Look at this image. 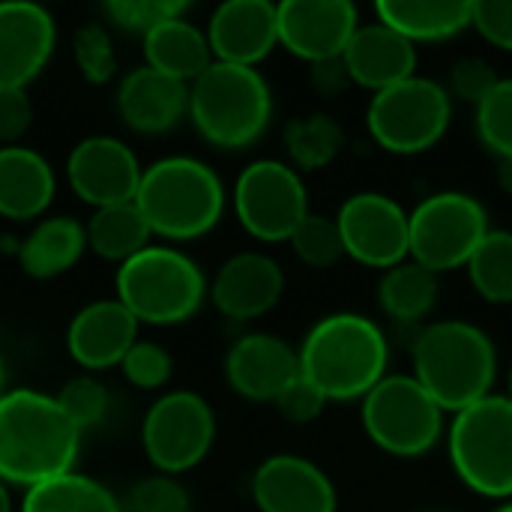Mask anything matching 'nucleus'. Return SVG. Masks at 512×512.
<instances>
[{
  "label": "nucleus",
  "mask_w": 512,
  "mask_h": 512,
  "mask_svg": "<svg viewBox=\"0 0 512 512\" xmlns=\"http://www.w3.org/2000/svg\"><path fill=\"white\" fill-rule=\"evenodd\" d=\"M231 201L243 231L261 243H288L312 213L300 171L282 159L249 162L234 183Z\"/></svg>",
  "instance_id": "nucleus-11"
},
{
  "label": "nucleus",
  "mask_w": 512,
  "mask_h": 512,
  "mask_svg": "<svg viewBox=\"0 0 512 512\" xmlns=\"http://www.w3.org/2000/svg\"><path fill=\"white\" fill-rule=\"evenodd\" d=\"M54 399L81 432L99 426L102 417L108 414V390L93 375H78V378L66 381Z\"/></svg>",
  "instance_id": "nucleus-38"
},
{
  "label": "nucleus",
  "mask_w": 512,
  "mask_h": 512,
  "mask_svg": "<svg viewBox=\"0 0 512 512\" xmlns=\"http://www.w3.org/2000/svg\"><path fill=\"white\" fill-rule=\"evenodd\" d=\"M498 186L512 198V156L510 159H498Z\"/></svg>",
  "instance_id": "nucleus-45"
},
{
  "label": "nucleus",
  "mask_w": 512,
  "mask_h": 512,
  "mask_svg": "<svg viewBox=\"0 0 512 512\" xmlns=\"http://www.w3.org/2000/svg\"><path fill=\"white\" fill-rule=\"evenodd\" d=\"M453 123L450 90L426 75H414L369 99L366 129L372 141L393 156L432 150Z\"/></svg>",
  "instance_id": "nucleus-9"
},
{
  "label": "nucleus",
  "mask_w": 512,
  "mask_h": 512,
  "mask_svg": "<svg viewBox=\"0 0 512 512\" xmlns=\"http://www.w3.org/2000/svg\"><path fill=\"white\" fill-rule=\"evenodd\" d=\"M51 162L33 147H0V216L9 222H30L54 201Z\"/></svg>",
  "instance_id": "nucleus-24"
},
{
  "label": "nucleus",
  "mask_w": 512,
  "mask_h": 512,
  "mask_svg": "<svg viewBox=\"0 0 512 512\" xmlns=\"http://www.w3.org/2000/svg\"><path fill=\"white\" fill-rule=\"evenodd\" d=\"M360 423L366 438L396 459H423L447 435L441 405L414 375H387L360 402Z\"/></svg>",
  "instance_id": "nucleus-8"
},
{
  "label": "nucleus",
  "mask_w": 512,
  "mask_h": 512,
  "mask_svg": "<svg viewBox=\"0 0 512 512\" xmlns=\"http://www.w3.org/2000/svg\"><path fill=\"white\" fill-rule=\"evenodd\" d=\"M276 15L279 45L309 66L342 57L360 30V9L351 0H282Z\"/></svg>",
  "instance_id": "nucleus-15"
},
{
  "label": "nucleus",
  "mask_w": 512,
  "mask_h": 512,
  "mask_svg": "<svg viewBox=\"0 0 512 512\" xmlns=\"http://www.w3.org/2000/svg\"><path fill=\"white\" fill-rule=\"evenodd\" d=\"M102 9L114 27H120L126 33H138L144 39L162 21L186 15L189 3H183V0H108Z\"/></svg>",
  "instance_id": "nucleus-37"
},
{
  "label": "nucleus",
  "mask_w": 512,
  "mask_h": 512,
  "mask_svg": "<svg viewBox=\"0 0 512 512\" xmlns=\"http://www.w3.org/2000/svg\"><path fill=\"white\" fill-rule=\"evenodd\" d=\"M336 225L345 258L360 267L390 270L411 258V213L384 192H354L345 198Z\"/></svg>",
  "instance_id": "nucleus-13"
},
{
  "label": "nucleus",
  "mask_w": 512,
  "mask_h": 512,
  "mask_svg": "<svg viewBox=\"0 0 512 512\" xmlns=\"http://www.w3.org/2000/svg\"><path fill=\"white\" fill-rule=\"evenodd\" d=\"M141 174L144 168L135 150L114 135H90L78 141L66 159L72 192L93 210L135 201Z\"/></svg>",
  "instance_id": "nucleus-14"
},
{
  "label": "nucleus",
  "mask_w": 512,
  "mask_h": 512,
  "mask_svg": "<svg viewBox=\"0 0 512 512\" xmlns=\"http://www.w3.org/2000/svg\"><path fill=\"white\" fill-rule=\"evenodd\" d=\"M429 512H435V510H429Z\"/></svg>",
  "instance_id": "nucleus-50"
},
{
  "label": "nucleus",
  "mask_w": 512,
  "mask_h": 512,
  "mask_svg": "<svg viewBox=\"0 0 512 512\" xmlns=\"http://www.w3.org/2000/svg\"><path fill=\"white\" fill-rule=\"evenodd\" d=\"M375 18L408 42H447L471 27V0H381Z\"/></svg>",
  "instance_id": "nucleus-26"
},
{
  "label": "nucleus",
  "mask_w": 512,
  "mask_h": 512,
  "mask_svg": "<svg viewBox=\"0 0 512 512\" xmlns=\"http://www.w3.org/2000/svg\"><path fill=\"white\" fill-rule=\"evenodd\" d=\"M492 512H512V501H504V504H498Z\"/></svg>",
  "instance_id": "nucleus-47"
},
{
  "label": "nucleus",
  "mask_w": 512,
  "mask_h": 512,
  "mask_svg": "<svg viewBox=\"0 0 512 512\" xmlns=\"http://www.w3.org/2000/svg\"><path fill=\"white\" fill-rule=\"evenodd\" d=\"M276 411L288 420V423H294V426H306V423H312V420H318L321 414H324V408H327V396L300 372L279 396H276Z\"/></svg>",
  "instance_id": "nucleus-41"
},
{
  "label": "nucleus",
  "mask_w": 512,
  "mask_h": 512,
  "mask_svg": "<svg viewBox=\"0 0 512 512\" xmlns=\"http://www.w3.org/2000/svg\"><path fill=\"white\" fill-rule=\"evenodd\" d=\"M135 207L153 237L198 240L210 234L225 213V186L219 174L192 156H165L144 168Z\"/></svg>",
  "instance_id": "nucleus-4"
},
{
  "label": "nucleus",
  "mask_w": 512,
  "mask_h": 512,
  "mask_svg": "<svg viewBox=\"0 0 512 512\" xmlns=\"http://www.w3.org/2000/svg\"><path fill=\"white\" fill-rule=\"evenodd\" d=\"M474 291L495 306L512 303V231L492 228L468 261Z\"/></svg>",
  "instance_id": "nucleus-32"
},
{
  "label": "nucleus",
  "mask_w": 512,
  "mask_h": 512,
  "mask_svg": "<svg viewBox=\"0 0 512 512\" xmlns=\"http://www.w3.org/2000/svg\"><path fill=\"white\" fill-rule=\"evenodd\" d=\"M81 447V429L54 396L9 390L0 396V480L24 492L69 474Z\"/></svg>",
  "instance_id": "nucleus-1"
},
{
  "label": "nucleus",
  "mask_w": 512,
  "mask_h": 512,
  "mask_svg": "<svg viewBox=\"0 0 512 512\" xmlns=\"http://www.w3.org/2000/svg\"><path fill=\"white\" fill-rule=\"evenodd\" d=\"M84 234H87V249H93V255L105 261H114L117 267L135 258L138 252H144L153 237L135 201L93 210L90 222L84 225Z\"/></svg>",
  "instance_id": "nucleus-29"
},
{
  "label": "nucleus",
  "mask_w": 512,
  "mask_h": 512,
  "mask_svg": "<svg viewBox=\"0 0 512 512\" xmlns=\"http://www.w3.org/2000/svg\"><path fill=\"white\" fill-rule=\"evenodd\" d=\"M207 42L213 60L252 66L279 48V15L270 0H228L213 9L207 21Z\"/></svg>",
  "instance_id": "nucleus-18"
},
{
  "label": "nucleus",
  "mask_w": 512,
  "mask_h": 512,
  "mask_svg": "<svg viewBox=\"0 0 512 512\" xmlns=\"http://www.w3.org/2000/svg\"><path fill=\"white\" fill-rule=\"evenodd\" d=\"M285 294V273L279 261L264 252L231 255L210 285L213 306L231 321H255L276 309Z\"/></svg>",
  "instance_id": "nucleus-19"
},
{
  "label": "nucleus",
  "mask_w": 512,
  "mask_h": 512,
  "mask_svg": "<svg viewBox=\"0 0 512 512\" xmlns=\"http://www.w3.org/2000/svg\"><path fill=\"white\" fill-rule=\"evenodd\" d=\"M474 129L480 144L498 156H512V78H501L498 87L477 105L474 111Z\"/></svg>",
  "instance_id": "nucleus-34"
},
{
  "label": "nucleus",
  "mask_w": 512,
  "mask_h": 512,
  "mask_svg": "<svg viewBox=\"0 0 512 512\" xmlns=\"http://www.w3.org/2000/svg\"><path fill=\"white\" fill-rule=\"evenodd\" d=\"M297 375L300 354L273 333H246L225 357V378L231 390L249 402H276Z\"/></svg>",
  "instance_id": "nucleus-20"
},
{
  "label": "nucleus",
  "mask_w": 512,
  "mask_h": 512,
  "mask_svg": "<svg viewBox=\"0 0 512 512\" xmlns=\"http://www.w3.org/2000/svg\"><path fill=\"white\" fill-rule=\"evenodd\" d=\"M135 342H138V321L117 297L87 303L84 309L75 312L66 330V351L87 372L120 366Z\"/></svg>",
  "instance_id": "nucleus-21"
},
{
  "label": "nucleus",
  "mask_w": 512,
  "mask_h": 512,
  "mask_svg": "<svg viewBox=\"0 0 512 512\" xmlns=\"http://www.w3.org/2000/svg\"><path fill=\"white\" fill-rule=\"evenodd\" d=\"M189 120L219 150H246L264 138L273 120V90L252 66L213 60L189 84Z\"/></svg>",
  "instance_id": "nucleus-5"
},
{
  "label": "nucleus",
  "mask_w": 512,
  "mask_h": 512,
  "mask_svg": "<svg viewBox=\"0 0 512 512\" xmlns=\"http://www.w3.org/2000/svg\"><path fill=\"white\" fill-rule=\"evenodd\" d=\"M471 27L489 45L512 51V0H471Z\"/></svg>",
  "instance_id": "nucleus-42"
},
{
  "label": "nucleus",
  "mask_w": 512,
  "mask_h": 512,
  "mask_svg": "<svg viewBox=\"0 0 512 512\" xmlns=\"http://www.w3.org/2000/svg\"><path fill=\"white\" fill-rule=\"evenodd\" d=\"M120 507L123 512H192V498L180 480L156 474L129 486Z\"/></svg>",
  "instance_id": "nucleus-36"
},
{
  "label": "nucleus",
  "mask_w": 512,
  "mask_h": 512,
  "mask_svg": "<svg viewBox=\"0 0 512 512\" xmlns=\"http://www.w3.org/2000/svg\"><path fill=\"white\" fill-rule=\"evenodd\" d=\"M309 84L318 96H339L342 90L351 87V75H348V66L342 57H333V60H321V63H312L309 66Z\"/></svg>",
  "instance_id": "nucleus-44"
},
{
  "label": "nucleus",
  "mask_w": 512,
  "mask_h": 512,
  "mask_svg": "<svg viewBox=\"0 0 512 512\" xmlns=\"http://www.w3.org/2000/svg\"><path fill=\"white\" fill-rule=\"evenodd\" d=\"M288 243H291L294 255L312 270H330L345 258V243H342L336 216L309 213Z\"/></svg>",
  "instance_id": "nucleus-33"
},
{
  "label": "nucleus",
  "mask_w": 512,
  "mask_h": 512,
  "mask_svg": "<svg viewBox=\"0 0 512 512\" xmlns=\"http://www.w3.org/2000/svg\"><path fill=\"white\" fill-rule=\"evenodd\" d=\"M498 72L489 60L483 57H462L453 63L450 69V96L462 99V102H471L474 108L498 87Z\"/></svg>",
  "instance_id": "nucleus-40"
},
{
  "label": "nucleus",
  "mask_w": 512,
  "mask_h": 512,
  "mask_svg": "<svg viewBox=\"0 0 512 512\" xmlns=\"http://www.w3.org/2000/svg\"><path fill=\"white\" fill-rule=\"evenodd\" d=\"M0 396H3V360H0Z\"/></svg>",
  "instance_id": "nucleus-48"
},
{
  "label": "nucleus",
  "mask_w": 512,
  "mask_h": 512,
  "mask_svg": "<svg viewBox=\"0 0 512 512\" xmlns=\"http://www.w3.org/2000/svg\"><path fill=\"white\" fill-rule=\"evenodd\" d=\"M210 63L213 51L207 33L186 21V15L168 18L144 36V66L174 81L192 84L210 69Z\"/></svg>",
  "instance_id": "nucleus-25"
},
{
  "label": "nucleus",
  "mask_w": 512,
  "mask_h": 512,
  "mask_svg": "<svg viewBox=\"0 0 512 512\" xmlns=\"http://www.w3.org/2000/svg\"><path fill=\"white\" fill-rule=\"evenodd\" d=\"M342 147H345V129L330 114L315 111L306 117H294L285 126V150L297 171L327 168Z\"/></svg>",
  "instance_id": "nucleus-31"
},
{
  "label": "nucleus",
  "mask_w": 512,
  "mask_h": 512,
  "mask_svg": "<svg viewBox=\"0 0 512 512\" xmlns=\"http://www.w3.org/2000/svg\"><path fill=\"white\" fill-rule=\"evenodd\" d=\"M72 57L87 84H108L117 75V51L102 24H81L72 33Z\"/></svg>",
  "instance_id": "nucleus-35"
},
{
  "label": "nucleus",
  "mask_w": 512,
  "mask_h": 512,
  "mask_svg": "<svg viewBox=\"0 0 512 512\" xmlns=\"http://www.w3.org/2000/svg\"><path fill=\"white\" fill-rule=\"evenodd\" d=\"M441 297L438 273L420 267L417 261H405L399 267L384 270L378 282V306L399 327H417L426 321Z\"/></svg>",
  "instance_id": "nucleus-28"
},
{
  "label": "nucleus",
  "mask_w": 512,
  "mask_h": 512,
  "mask_svg": "<svg viewBox=\"0 0 512 512\" xmlns=\"http://www.w3.org/2000/svg\"><path fill=\"white\" fill-rule=\"evenodd\" d=\"M117 114L138 135H165L189 114V84L150 66L123 75L117 87Z\"/></svg>",
  "instance_id": "nucleus-22"
},
{
  "label": "nucleus",
  "mask_w": 512,
  "mask_h": 512,
  "mask_svg": "<svg viewBox=\"0 0 512 512\" xmlns=\"http://www.w3.org/2000/svg\"><path fill=\"white\" fill-rule=\"evenodd\" d=\"M489 231V210L480 198L459 189L435 192L411 210V261L438 276L468 267Z\"/></svg>",
  "instance_id": "nucleus-10"
},
{
  "label": "nucleus",
  "mask_w": 512,
  "mask_h": 512,
  "mask_svg": "<svg viewBox=\"0 0 512 512\" xmlns=\"http://www.w3.org/2000/svg\"><path fill=\"white\" fill-rule=\"evenodd\" d=\"M252 501L258 512H336L339 495L321 465L306 456L276 453L252 474Z\"/></svg>",
  "instance_id": "nucleus-16"
},
{
  "label": "nucleus",
  "mask_w": 512,
  "mask_h": 512,
  "mask_svg": "<svg viewBox=\"0 0 512 512\" xmlns=\"http://www.w3.org/2000/svg\"><path fill=\"white\" fill-rule=\"evenodd\" d=\"M120 369H123V378L132 387H138V390H159V387L168 384V378L174 372V363H171V354L159 342L138 339L129 348V354L123 357Z\"/></svg>",
  "instance_id": "nucleus-39"
},
{
  "label": "nucleus",
  "mask_w": 512,
  "mask_h": 512,
  "mask_svg": "<svg viewBox=\"0 0 512 512\" xmlns=\"http://www.w3.org/2000/svg\"><path fill=\"white\" fill-rule=\"evenodd\" d=\"M0 512H12V498H9V486L0 480Z\"/></svg>",
  "instance_id": "nucleus-46"
},
{
  "label": "nucleus",
  "mask_w": 512,
  "mask_h": 512,
  "mask_svg": "<svg viewBox=\"0 0 512 512\" xmlns=\"http://www.w3.org/2000/svg\"><path fill=\"white\" fill-rule=\"evenodd\" d=\"M21 512H123V507L105 483L69 471L27 489Z\"/></svg>",
  "instance_id": "nucleus-30"
},
{
  "label": "nucleus",
  "mask_w": 512,
  "mask_h": 512,
  "mask_svg": "<svg viewBox=\"0 0 512 512\" xmlns=\"http://www.w3.org/2000/svg\"><path fill=\"white\" fill-rule=\"evenodd\" d=\"M33 123L27 90H0V147H15Z\"/></svg>",
  "instance_id": "nucleus-43"
},
{
  "label": "nucleus",
  "mask_w": 512,
  "mask_h": 512,
  "mask_svg": "<svg viewBox=\"0 0 512 512\" xmlns=\"http://www.w3.org/2000/svg\"><path fill=\"white\" fill-rule=\"evenodd\" d=\"M351 84L375 93L390 90L417 75V45L381 21L360 24L342 54Z\"/></svg>",
  "instance_id": "nucleus-23"
},
{
  "label": "nucleus",
  "mask_w": 512,
  "mask_h": 512,
  "mask_svg": "<svg viewBox=\"0 0 512 512\" xmlns=\"http://www.w3.org/2000/svg\"><path fill=\"white\" fill-rule=\"evenodd\" d=\"M57 45V24L39 3H0V90H27L48 66Z\"/></svg>",
  "instance_id": "nucleus-17"
},
{
  "label": "nucleus",
  "mask_w": 512,
  "mask_h": 512,
  "mask_svg": "<svg viewBox=\"0 0 512 512\" xmlns=\"http://www.w3.org/2000/svg\"><path fill=\"white\" fill-rule=\"evenodd\" d=\"M114 285L132 318L150 327H174L195 318L210 294L204 270L171 246H147L120 264Z\"/></svg>",
  "instance_id": "nucleus-6"
},
{
  "label": "nucleus",
  "mask_w": 512,
  "mask_h": 512,
  "mask_svg": "<svg viewBox=\"0 0 512 512\" xmlns=\"http://www.w3.org/2000/svg\"><path fill=\"white\" fill-rule=\"evenodd\" d=\"M87 249V234L78 219L48 216L24 237L18 264L30 279H54L72 270Z\"/></svg>",
  "instance_id": "nucleus-27"
},
{
  "label": "nucleus",
  "mask_w": 512,
  "mask_h": 512,
  "mask_svg": "<svg viewBox=\"0 0 512 512\" xmlns=\"http://www.w3.org/2000/svg\"><path fill=\"white\" fill-rule=\"evenodd\" d=\"M216 441V414L204 396L192 390H174L159 396L141 426V444L150 465L177 477L198 468Z\"/></svg>",
  "instance_id": "nucleus-12"
},
{
  "label": "nucleus",
  "mask_w": 512,
  "mask_h": 512,
  "mask_svg": "<svg viewBox=\"0 0 512 512\" xmlns=\"http://www.w3.org/2000/svg\"><path fill=\"white\" fill-rule=\"evenodd\" d=\"M507 396L512 399V369H510V384H507Z\"/></svg>",
  "instance_id": "nucleus-49"
},
{
  "label": "nucleus",
  "mask_w": 512,
  "mask_h": 512,
  "mask_svg": "<svg viewBox=\"0 0 512 512\" xmlns=\"http://www.w3.org/2000/svg\"><path fill=\"white\" fill-rule=\"evenodd\" d=\"M447 453L456 477L474 495L512 501V399L486 396L453 414Z\"/></svg>",
  "instance_id": "nucleus-7"
},
{
  "label": "nucleus",
  "mask_w": 512,
  "mask_h": 512,
  "mask_svg": "<svg viewBox=\"0 0 512 512\" xmlns=\"http://www.w3.org/2000/svg\"><path fill=\"white\" fill-rule=\"evenodd\" d=\"M411 363L417 384L444 414H459L492 396L498 378L495 342L471 321H435L423 327L411 345Z\"/></svg>",
  "instance_id": "nucleus-3"
},
{
  "label": "nucleus",
  "mask_w": 512,
  "mask_h": 512,
  "mask_svg": "<svg viewBox=\"0 0 512 512\" xmlns=\"http://www.w3.org/2000/svg\"><path fill=\"white\" fill-rule=\"evenodd\" d=\"M300 372L327 402H363L390 372L387 333L360 312L324 315L300 345Z\"/></svg>",
  "instance_id": "nucleus-2"
}]
</instances>
